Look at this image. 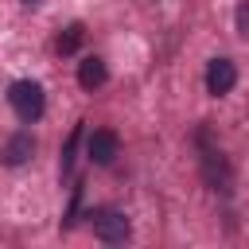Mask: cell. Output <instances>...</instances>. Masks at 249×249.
Masks as SVG:
<instances>
[{
	"label": "cell",
	"instance_id": "cell-4",
	"mask_svg": "<svg viewBox=\"0 0 249 249\" xmlns=\"http://www.w3.org/2000/svg\"><path fill=\"white\" fill-rule=\"evenodd\" d=\"M233 86H237V66L230 58H214L206 66V93L210 97H226Z\"/></svg>",
	"mask_w": 249,
	"mask_h": 249
},
{
	"label": "cell",
	"instance_id": "cell-1",
	"mask_svg": "<svg viewBox=\"0 0 249 249\" xmlns=\"http://www.w3.org/2000/svg\"><path fill=\"white\" fill-rule=\"evenodd\" d=\"M8 101H12V109H16V117L23 124H35L43 117V109H47V97H43V86L39 82H16L8 89Z\"/></svg>",
	"mask_w": 249,
	"mask_h": 249
},
{
	"label": "cell",
	"instance_id": "cell-2",
	"mask_svg": "<svg viewBox=\"0 0 249 249\" xmlns=\"http://www.w3.org/2000/svg\"><path fill=\"white\" fill-rule=\"evenodd\" d=\"M128 218H124V210H97L93 214V233H97V241H105V245H121L124 237H128Z\"/></svg>",
	"mask_w": 249,
	"mask_h": 249
},
{
	"label": "cell",
	"instance_id": "cell-8",
	"mask_svg": "<svg viewBox=\"0 0 249 249\" xmlns=\"http://www.w3.org/2000/svg\"><path fill=\"white\" fill-rule=\"evenodd\" d=\"M82 23H70L66 27V35H58V54H70V51H78V43H82Z\"/></svg>",
	"mask_w": 249,
	"mask_h": 249
},
{
	"label": "cell",
	"instance_id": "cell-3",
	"mask_svg": "<svg viewBox=\"0 0 249 249\" xmlns=\"http://www.w3.org/2000/svg\"><path fill=\"white\" fill-rule=\"evenodd\" d=\"M202 179H206V187L210 191H230L233 187V167H230V160L222 156V152H214V148H206L202 152Z\"/></svg>",
	"mask_w": 249,
	"mask_h": 249
},
{
	"label": "cell",
	"instance_id": "cell-9",
	"mask_svg": "<svg viewBox=\"0 0 249 249\" xmlns=\"http://www.w3.org/2000/svg\"><path fill=\"white\" fill-rule=\"evenodd\" d=\"M237 35H241V39H249V0H241V4H237Z\"/></svg>",
	"mask_w": 249,
	"mask_h": 249
},
{
	"label": "cell",
	"instance_id": "cell-6",
	"mask_svg": "<svg viewBox=\"0 0 249 249\" xmlns=\"http://www.w3.org/2000/svg\"><path fill=\"white\" fill-rule=\"evenodd\" d=\"M109 82V70H105V62L97 58V54H86L82 62H78V86L86 89V93H93V89H101Z\"/></svg>",
	"mask_w": 249,
	"mask_h": 249
},
{
	"label": "cell",
	"instance_id": "cell-7",
	"mask_svg": "<svg viewBox=\"0 0 249 249\" xmlns=\"http://www.w3.org/2000/svg\"><path fill=\"white\" fill-rule=\"evenodd\" d=\"M31 152H35V140H31V132H16V136L4 144L0 160H4L8 167H19V163H27V160H31Z\"/></svg>",
	"mask_w": 249,
	"mask_h": 249
},
{
	"label": "cell",
	"instance_id": "cell-5",
	"mask_svg": "<svg viewBox=\"0 0 249 249\" xmlns=\"http://www.w3.org/2000/svg\"><path fill=\"white\" fill-rule=\"evenodd\" d=\"M86 152H89V160L93 163H113L117 160V152H121V140H117V132L113 128H93V136L86 140Z\"/></svg>",
	"mask_w": 249,
	"mask_h": 249
}]
</instances>
